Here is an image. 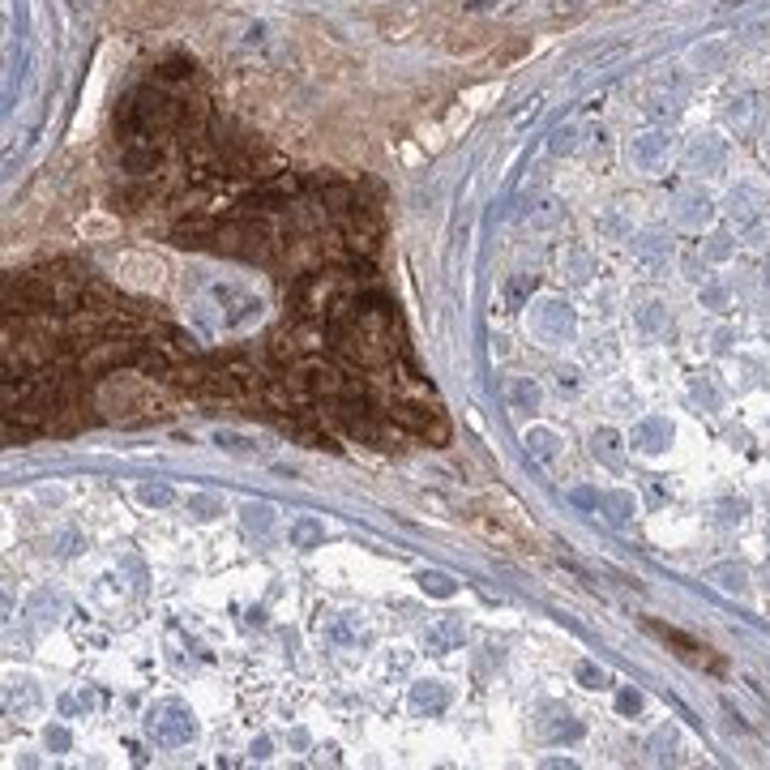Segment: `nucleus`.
I'll return each instance as SVG.
<instances>
[{
	"label": "nucleus",
	"instance_id": "7ed1b4c3",
	"mask_svg": "<svg viewBox=\"0 0 770 770\" xmlns=\"http://www.w3.org/2000/svg\"><path fill=\"white\" fill-rule=\"evenodd\" d=\"M381 406H385V415L398 424L406 437H420V441H428V445H445V441H449V420H445L437 406L415 403V398H403V394L385 398Z\"/></svg>",
	"mask_w": 770,
	"mask_h": 770
},
{
	"label": "nucleus",
	"instance_id": "0eeeda50",
	"mask_svg": "<svg viewBox=\"0 0 770 770\" xmlns=\"http://www.w3.org/2000/svg\"><path fill=\"white\" fill-rule=\"evenodd\" d=\"M158 158H163V146H150V141H129V146H124V167L137 172V175L154 172Z\"/></svg>",
	"mask_w": 770,
	"mask_h": 770
},
{
	"label": "nucleus",
	"instance_id": "39448f33",
	"mask_svg": "<svg viewBox=\"0 0 770 770\" xmlns=\"http://www.w3.org/2000/svg\"><path fill=\"white\" fill-rule=\"evenodd\" d=\"M214 240H218L214 218H184L172 227V244H180V249H214Z\"/></svg>",
	"mask_w": 770,
	"mask_h": 770
},
{
	"label": "nucleus",
	"instance_id": "9b49d317",
	"mask_svg": "<svg viewBox=\"0 0 770 770\" xmlns=\"http://www.w3.org/2000/svg\"><path fill=\"white\" fill-rule=\"evenodd\" d=\"M163 77H167V81H184V77H192V64L189 60H167V64H163Z\"/></svg>",
	"mask_w": 770,
	"mask_h": 770
},
{
	"label": "nucleus",
	"instance_id": "f8f14e48",
	"mask_svg": "<svg viewBox=\"0 0 770 770\" xmlns=\"http://www.w3.org/2000/svg\"><path fill=\"white\" fill-rule=\"evenodd\" d=\"M244 522L257 526V531H266L270 526V505H249V509H244Z\"/></svg>",
	"mask_w": 770,
	"mask_h": 770
},
{
	"label": "nucleus",
	"instance_id": "ddd939ff",
	"mask_svg": "<svg viewBox=\"0 0 770 770\" xmlns=\"http://www.w3.org/2000/svg\"><path fill=\"white\" fill-rule=\"evenodd\" d=\"M141 497H146V500H167V497H172V492H167V488H146Z\"/></svg>",
	"mask_w": 770,
	"mask_h": 770
},
{
	"label": "nucleus",
	"instance_id": "1a4fd4ad",
	"mask_svg": "<svg viewBox=\"0 0 770 770\" xmlns=\"http://www.w3.org/2000/svg\"><path fill=\"white\" fill-rule=\"evenodd\" d=\"M415 706H428V711H441V706H445V689L437 685V680H428V685H420V689H415Z\"/></svg>",
	"mask_w": 770,
	"mask_h": 770
},
{
	"label": "nucleus",
	"instance_id": "9d476101",
	"mask_svg": "<svg viewBox=\"0 0 770 770\" xmlns=\"http://www.w3.org/2000/svg\"><path fill=\"white\" fill-rule=\"evenodd\" d=\"M420 586L424 591H432V595H454V582L445 574H420Z\"/></svg>",
	"mask_w": 770,
	"mask_h": 770
},
{
	"label": "nucleus",
	"instance_id": "6e6552de",
	"mask_svg": "<svg viewBox=\"0 0 770 770\" xmlns=\"http://www.w3.org/2000/svg\"><path fill=\"white\" fill-rule=\"evenodd\" d=\"M458 642H462L458 620H441V625H432V629H428V646H432V651H454Z\"/></svg>",
	"mask_w": 770,
	"mask_h": 770
},
{
	"label": "nucleus",
	"instance_id": "f03ea898",
	"mask_svg": "<svg viewBox=\"0 0 770 770\" xmlns=\"http://www.w3.org/2000/svg\"><path fill=\"white\" fill-rule=\"evenodd\" d=\"M283 249V240H274V231L266 223H257L252 214L235 218V223H218V240L214 252H227V257H244V261H274Z\"/></svg>",
	"mask_w": 770,
	"mask_h": 770
},
{
	"label": "nucleus",
	"instance_id": "20e7f679",
	"mask_svg": "<svg viewBox=\"0 0 770 770\" xmlns=\"http://www.w3.org/2000/svg\"><path fill=\"white\" fill-rule=\"evenodd\" d=\"M651 634H654V637H663V642H668V646H672L680 659H689V663H697V668H719V659H714V654L706 651L702 642L685 637L680 629H672V625H654V620H651Z\"/></svg>",
	"mask_w": 770,
	"mask_h": 770
},
{
	"label": "nucleus",
	"instance_id": "f257e3e1",
	"mask_svg": "<svg viewBox=\"0 0 770 770\" xmlns=\"http://www.w3.org/2000/svg\"><path fill=\"white\" fill-rule=\"evenodd\" d=\"M180 116H184V98H175L172 90H163V86H141L133 95H124L120 112H116V124H120L124 146H129V141L163 146L167 137H175Z\"/></svg>",
	"mask_w": 770,
	"mask_h": 770
},
{
	"label": "nucleus",
	"instance_id": "423d86ee",
	"mask_svg": "<svg viewBox=\"0 0 770 770\" xmlns=\"http://www.w3.org/2000/svg\"><path fill=\"white\" fill-rule=\"evenodd\" d=\"M150 732H154V740H158V745H180V740H189L192 736V719L172 706L163 719H150Z\"/></svg>",
	"mask_w": 770,
	"mask_h": 770
}]
</instances>
